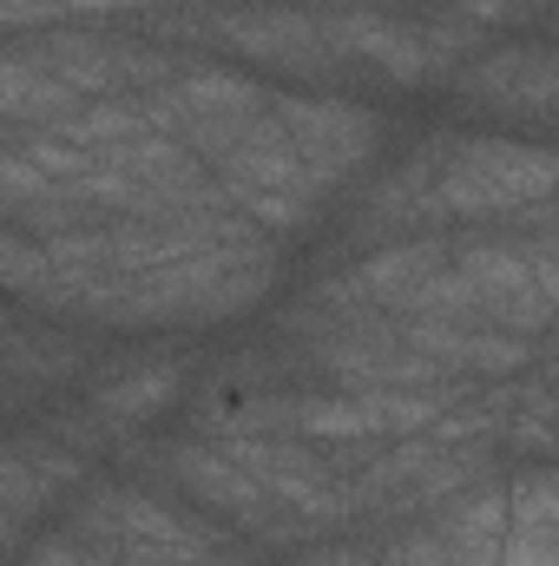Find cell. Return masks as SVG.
Returning a JSON list of instances; mask_svg holds the SVG:
<instances>
[{
	"label": "cell",
	"instance_id": "6da1fadb",
	"mask_svg": "<svg viewBox=\"0 0 559 566\" xmlns=\"http://www.w3.org/2000/svg\"><path fill=\"white\" fill-rule=\"evenodd\" d=\"M283 271L277 238H238L158 271H126V277H93L66 303L73 323L93 329H211L271 296Z\"/></svg>",
	"mask_w": 559,
	"mask_h": 566
},
{
	"label": "cell",
	"instance_id": "7a4b0ae2",
	"mask_svg": "<svg viewBox=\"0 0 559 566\" xmlns=\"http://www.w3.org/2000/svg\"><path fill=\"white\" fill-rule=\"evenodd\" d=\"M198 53L271 66L277 80H303L309 93L362 86V73L323 27V7L309 0H198Z\"/></svg>",
	"mask_w": 559,
	"mask_h": 566
},
{
	"label": "cell",
	"instance_id": "3957f363",
	"mask_svg": "<svg viewBox=\"0 0 559 566\" xmlns=\"http://www.w3.org/2000/svg\"><path fill=\"white\" fill-rule=\"evenodd\" d=\"M434 198L447 224H507L520 211L559 205V145L507 133H454Z\"/></svg>",
	"mask_w": 559,
	"mask_h": 566
},
{
	"label": "cell",
	"instance_id": "277c9868",
	"mask_svg": "<svg viewBox=\"0 0 559 566\" xmlns=\"http://www.w3.org/2000/svg\"><path fill=\"white\" fill-rule=\"evenodd\" d=\"M218 185H224V198L251 218V224H264L277 244L289 238H303L316 218H323V205H329V191H323V178L309 171V158L296 151V139L283 133L277 119V99H271V113L244 133V139L231 145L218 165Z\"/></svg>",
	"mask_w": 559,
	"mask_h": 566
},
{
	"label": "cell",
	"instance_id": "5b68a950",
	"mask_svg": "<svg viewBox=\"0 0 559 566\" xmlns=\"http://www.w3.org/2000/svg\"><path fill=\"white\" fill-rule=\"evenodd\" d=\"M454 113L467 119H559V40H514L467 60L454 80Z\"/></svg>",
	"mask_w": 559,
	"mask_h": 566
},
{
	"label": "cell",
	"instance_id": "8992f818",
	"mask_svg": "<svg viewBox=\"0 0 559 566\" xmlns=\"http://www.w3.org/2000/svg\"><path fill=\"white\" fill-rule=\"evenodd\" d=\"M277 119L309 158V171L323 178V191L336 198L389 139V119L376 106H362L356 93H283L277 86Z\"/></svg>",
	"mask_w": 559,
	"mask_h": 566
},
{
	"label": "cell",
	"instance_id": "52a82bcc",
	"mask_svg": "<svg viewBox=\"0 0 559 566\" xmlns=\"http://www.w3.org/2000/svg\"><path fill=\"white\" fill-rule=\"evenodd\" d=\"M323 27H329V40L349 53V66H356L362 80H382V86H402V93L447 86V60H441L428 20H402V13L362 0V7H329Z\"/></svg>",
	"mask_w": 559,
	"mask_h": 566
},
{
	"label": "cell",
	"instance_id": "ba28073f",
	"mask_svg": "<svg viewBox=\"0 0 559 566\" xmlns=\"http://www.w3.org/2000/svg\"><path fill=\"white\" fill-rule=\"evenodd\" d=\"M184 389H191V363H184L178 349H145V356H119V363L93 369L80 409L106 428L113 441H133V434H139L145 422H158L171 402H184Z\"/></svg>",
	"mask_w": 559,
	"mask_h": 566
},
{
	"label": "cell",
	"instance_id": "9c48e42d",
	"mask_svg": "<svg viewBox=\"0 0 559 566\" xmlns=\"http://www.w3.org/2000/svg\"><path fill=\"white\" fill-rule=\"evenodd\" d=\"M428 527H434L441 566H500L507 541H514V501H507V481H481V488H467L461 501L434 507Z\"/></svg>",
	"mask_w": 559,
	"mask_h": 566
},
{
	"label": "cell",
	"instance_id": "30bf717a",
	"mask_svg": "<svg viewBox=\"0 0 559 566\" xmlns=\"http://www.w3.org/2000/svg\"><path fill=\"white\" fill-rule=\"evenodd\" d=\"M80 106H86V99H80L66 80H53L40 60H27L20 46H7V60H0V119H7V126L53 133V126H66Z\"/></svg>",
	"mask_w": 559,
	"mask_h": 566
},
{
	"label": "cell",
	"instance_id": "8fae6325",
	"mask_svg": "<svg viewBox=\"0 0 559 566\" xmlns=\"http://www.w3.org/2000/svg\"><path fill=\"white\" fill-rule=\"evenodd\" d=\"M507 501H514V534H534V541H559V468H527L507 481Z\"/></svg>",
	"mask_w": 559,
	"mask_h": 566
},
{
	"label": "cell",
	"instance_id": "7c38bea8",
	"mask_svg": "<svg viewBox=\"0 0 559 566\" xmlns=\"http://www.w3.org/2000/svg\"><path fill=\"white\" fill-rule=\"evenodd\" d=\"M20 566H86V547H80L66 527H46V534L20 554Z\"/></svg>",
	"mask_w": 559,
	"mask_h": 566
},
{
	"label": "cell",
	"instance_id": "4fadbf2b",
	"mask_svg": "<svg viewBox=\"0 0 559 566\" xmlns=\"http://www.w3.org/2000/svg\"><path fill=\"white\" fill-rule=\"evenodd\" d=\"M500 566H559V541H534V534H514Z\"/></svg>",
	"mask_w": 559,
	"mask_h": 566
},
{
	"label": "cell",
	"instance_id": "5bb4252c",
	"mask_svg": "<svg viewBox=\"0 0 559 566\" xmlns=\"http://www.w3.org/2000/svg\"><path fill=\"white\" fill-rule=\"evenodd\" d=\"M553 336H559V316H553Z\"/></svg>",
	"mask_w": 559,
	"mask_h": 566
}]
</instances>
